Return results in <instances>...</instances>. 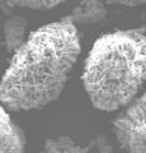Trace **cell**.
Instances as JSON below:
<instances>
[{
    "label": "cell",
    "instance_id": "6da1fadb",
    "mask_svg": "<svg viewBox=\"0 0 146 153\" xmlns=\"http://www.w3.org/2000/svg\"><path fill=\"white\" fill-rule=\"evenodd\" d=\"M81 52L76 26L66 18L29 33L0 80V105L8 111L43 108L56 101Z\"/></svg>",
    "mask_w": 146,
    "mask_h": 153
},
{
    "label": "cell",
    "instance_id": "7a4b0ae2",
    "mask_svg": "<svg viewBox=\"0 0 146 153\" xmlns=\"http://www.w3.org/2000/svg\"><path fill=\"white\" fill-rule=\"evenodd\" d=\"M81 80L97 110L126 107L146 87V36L126 30L99 37L85 60Z\"/></svg>",
    "mask_w": 146,
    "mask_h": 153
},
{
    "label": "cell",
    "instance_id": "3957f363",
    "mask_svg": "<svg viewBox=\"0 0 146 153\" xmlns=\"http://www.w3.org/2000/svg\"><path fill=\"white\" fill-rule=\"evenodd\" d=\"M113 131L127 153H146V89L118 114Z\"/></svg>",
    "mask_w": 146,
    "mask_h": 153
},
{
    "label": "cell",
    "instance_id": "277c9868",
    "mask_svg": "<svg viewBox=\"0 0 146 153\" xmlns=\"http://www.w3.org/2000/svg\"><path fill=\"white\" fill-rule=\"evenodd\" d=\"M24 133L0 105V153H24Z\"/></svg>",
    "mask_w": 146,
    "mask_h": 153
},
{
    "label": "cell",
    "instance_id": "5b68a950",
    "mask_svg": "<svg viewBox=\"0 0 146 153\" xmlns=\"http://www.w3.org/2000/svg\"><path fill=\"white\" fill-rule=\"evenodd\" d=\"M107 17V8L101 0H83L73 9L66 17L74 26H92L104 21Z\"/></svg>",
    "mask_w": 146,
    "mask_h": 153
},
{
    "label": "cell",
    "instance_id": "8992f818",
    "mask_svg": "<svg viewBox=\"0 0 146 153\" xmlns=\"http://www.w3.org/2000/svg\"><path fill=\"white\" fill-rule=\"evenodd\" d=\"M28 22L21 14H12L5 18L3 25L4 42L8 52L14 54L27 40Z\"/></svg>",
    "mask_w": 146,
    "mask_h": 153
},
{
    "label": "cell",
    "instance_id": "52a82bcc",
    "mask_svg": "<svg viewBox=\"0 0 146 153\" xmlns=\"http://www.w3.org/2000/svg\"><path fill=\"white\" fill-rule=\"evenodd\" d=\"M42 153H87L69 137L50 138L45 142Z\"/></svg>",
    "mask_w": 146,
    "mask_h": 153
},
{
    "label": "cell",
    "instance_id": "ba28073f",
    "mask_svg": "<svg viewBox=\"0 0 146 153\" xmlns=\"http://www.w3.org/2000/svg\"><path fill=\"white\" fill-rule=\"evenodd\" d=\"M13 7H23L36 9V10H47L62 4L65 0H7Z\"/></svg>",
    "mask_w": 146,
    "mask_h": 153
},
{
    "label": "cell",
    "instance_id": "9c48e42d",
    "mask_svg": "<svg viewBox=\"0 0 146 153\" xmlns=\"http://www.w3.org/2000/svg\"><path fill=\"white\" fill-rule=\"evenodd\" d=\"M113 1L120 3L126 7H137V5H144V4H146V0H113Z\"/></svg>",
    "mask_w": 146,
    "mask_h": 153
},
{
    "label": "cell",
    "instance_id": "30bf717a",
    "mask_svg": "<svg viewBox=\"0 0 146 153\" xmlns=\"http://www.w3.org/2000/svg\"><path fill=\"white\" fill-rule=\"evenodd\" d=\"M0 9H1L3 14H5V16H12L13 14V9L14 7L12 5V4H9L7 0H0Z\"/></svg>",
    "mask_w": 146,
    "mask_h": 153
}]
</instances>
